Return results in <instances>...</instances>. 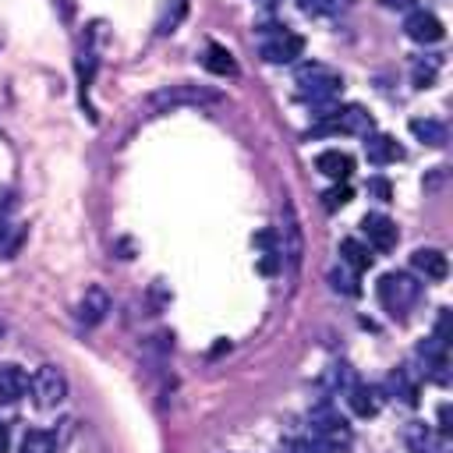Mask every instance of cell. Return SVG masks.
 Listing matches in <instances>:
<instances>
[{
    "instance_id": "4316f807",
    "label": "cell",
    "mask_w": 453,
    "mask_h": 453,
    "mask_svg": "<svg viewBox=\"0 0 453 453\" xmlns=\"http://www.w3.org/2000/svg\"><path fill=\"white\" fill-rule=\"evenodd\" d=\"M11 209H14V198L7 188H0V219H11Z\"/></svg>"
},
{
    "instance_id": "6da1fadb",
    "label": "cell",
    "mask_w": 453,
    "mask_h": 453,
    "mask_svg": "<svg viewBox=\"0 0 453 453\" xmlns=\"http://www.w3.org/2000/svg\"><path fill=\"white\" fill-rule=\"evenodd\" d=\"M294 85H297V96H301L308 106L329 113V110L336 106V96H340V88H343V78H340L329 64L311 60V64H301V67H297Z\"/></svg>"
},
{
    "instance_id": "8fae6325",
    "label": "cell",
    "mask_w": 453,
    "mask_h": 453,
    "mask_svg": "<svg viewBox=\"0 0 453 453\" xmlns=\"http://www.w3.org/2000/svg\"><path fill=\"white\" fill-rule=\"evenodd\" d=\"M403 32L414 39V42H439L442 35H446V28H442V21L432 14V11H411L407 14V21H403Z\"/></svg>"
},
{
    "instance_id": "7a4b0ae2",
    "label": "cell",
    "mask_w": 453,
    "mask_h": 453,
    "mask_svg": "<svg viewBox=\"0 0 453 453\" xmlns=\"http://www.w3.org/2000/svg\"><path fill=\"white\" fill-rule=\"evenodd\" d=\"M308 442L315 446V449H322V453H343V449H350V442H354V432H350V425H347V418H340L333 407H315L311 411V418H308Z\"/></svg>"
},
{
    "instance_id": "277c9868",
    "label": "cell",
    "mask_w": 453,
    "mask_h": 453,
    "mask_svg": "<svg viewBox=\"0 0 453 453\" xmlns=\"http://www.w3.org/2000/svg\"><path fill=\"white\" fill-rule=\"evenodd\" d=\"M276 237H280V244H276V255H280V262H283L290 273H297V265H301V255H304V241H301V223H297L294 202H283V209H280V230H276Z\"/></svg>"
},
{
    "instance_id": "8992f818",
    "label": "cell",
    "mask_w": 453,
    "mask_h": 453,
    "mask_svg": "<svg viewBox=\"0 0 453 453\" xmlns=\"http://www.w3.org/2000/svg\"><path fill=\"white\" fill-rule=\"evenodd\" d=\"M258 50H262V57L269 64H294L304 53V39L297 32H290V28H273V32L262 35Z\"/></svg>"
},
{
    "instance_id": "ac0fdd59",
    "label": "cell",
    "mask_w": 453,
    "mask_h": 453,
    "mask_svg": "<svg viewBox=\"0 0 453 453\" xmlns=\"http://www.w3.org/2000/svg\"><path fill=\"white\" fill-rule=\"evenodd\" d=\"M411 134H414L421 145H432V149L446 145V124H442V120H432V117H414V120H411Z\"/></svg>"
},
{
    "instance_id": "2e32d148",
    "label": "cell",
    "mask_w": 453,
    "mask_h": 453,
    "mask_svg": "<svg viewBox=\"0 0 453 453\" xmlns=\"http://www.w3.org/2000/svg\"><path fill=\"white\" fill-rule=\"evenodd\" d=\"M386 396H393V400H400V403H407V407L418 403V382L411 379L407 368H393V372L386 375Z\"/></svg>"
},
{
    "instance_id": "f546056e",
    "label": "cell",
    "mask_w": 453,
    "mask_h": 453,
    "mask_svg": "<svg viewBox=\"0 0 453 453\" xmlns=\"http://www.w3.org/2000/svg\"><path fill=\"white\" fill-rule=\"evenodd\" d=\"M262 4H276V0H262Z\"/></svg>"
},
{
    "instance_id": "484cf974",
    "label": "cell",
    "mask_w": 453,
    "mask_h": 453,
    "mask_svg": "<svg viewBox=\"0 0 453 453\" xmlns=\"http://www.w3.org/2000/svg\"><path fill=\"white\" fill-rule=\"evenodd\" d=\"M368 191H372L379 202H389V198H393V188H389V180H382V177H372V180H368Z\"/></svg>"
},
{
    "instance_id": "3957f363",
    "label": "cell",
    "mask_w": 453,
    "mask_h": 453,
    "mask_svg": "<svg viewBox=\"0 0 453 453\" xmlns=\"http://www.w3.org/2000/svg\"><path fill=\"white\" fill-rule=\"evenodd\" d=\"M375 294H379V304L386 308L389 319H407L411 308H414L418 297H421V283H418L414 276H407V273H386V276L379 280Z\"/></svg>"
},
{
    "instance_id": "d4e9b609",
    "label": "cell",
    "mask_w": 453,
    "mask_h": 453,
    "mask_svg": "<svg viewBox=\"0 0 453 453\" xmlns=\"http://www.w3.org/2000/svg\"><path fill=\"white\" fill-rule=\"evenodd\" d=\"M322 198H326V209H340V205L350 202V188H347V184H336V188H329Z\"/></svg>"
},
{
    "instance_id": "5b68a950",
    "label": "cell",
    "mask_w": 453,
    "mask_h": 453,
    "mask_svg": "<svg viewBox=\"0 0 453 453\" xmlns=\"http://www.w3.org/2000/svg\"><path fill=\"white\" fill-rule=\"evenodd\" d=\"M202 103H219V92L198 88V85H166L149 96L152 110H173V106H202Z\"/></svg>"
},
{
    "instance_id": "83f0119b",
    "label": "cell",
    "mask_w": 453,
    "mask_h": 453,
    "mask_svg": "<svg viewBox=\"0 0 453 453\" xmlns=\"http://www.w3.org/2000/svg\"><path fill=\"white\" fill-rule=\"evenodd\" d=\"M386 7H393V11H411L414 7V0H382Z\"/></svg>"
},
{
    "instance_id": "d6986e66",
    "label": "cell",
    "mask_w": 453,
    "mask_h": 453,
    "mask_svg": "<svg viewBox=\"0 0 453 453\" xmlns=\"http://www.w3.org/2000/svg\"><path fill=\"white\" fill-rule=\"evenodd\" d=\"M205 67H209L212 74H219V78H234V74H237L234 53H230L226 46H219V42H209V50H205Z\"/></svg>"
},
{
    "instance_id": "9c48e42d",
    "label": "cell",
    "mask_w": 453,
    "mask_h": 453,
    "mask_svg": "<svg viewBox=\"0 0 453 453\" xmlns=\"http://www.w3.org/2000/svg\"><path fill=\"white\" fill-rule=\"evenodd\" d=\"M407 446H411L414 453H453L449 435L439 432V428H428V425H421V421H414V425L407 428Z\"/></svg>"
},
{
    "instance_id": "7c38bea8",
    "label": "cell",
    "mask_w": 453,
    "mask_h": 453,
    "mask_svg": "<svg viewBox=\"0 0 453 453\" xmlns=\"http://www.w3.org/2000/svg\"><path fill=\"white\" fill-rule=\"evenodd\" d=\"M315 170L322 173V177H329V180H347L350 173H354V159L347 156V152H340V149H326V152H319L315 156Z\"/></svg>"
},
{
    "instance_id": "cb8c5ba5",
    "label": "cell",
    "mask_w": 453,
    "mask_h": 453,
    "mask_svg": "<svg viewBox=\"0 0 453 453\" xmlns=\"http://www.w3.org/2000/svg\"><path fill=\"white\" fill-rule=\"evenodd\" d=\"M329 280H333V287H336V290H343V294H350V297L361 290V287H357V273H354V269H347V265H343V273H340V269H333V276H329Z\"/></svg>"
},
{
    "instance_id": "5bb4252c",
    "label": "cell",
    "mask_w": 453,
    "mask_h": 453,
    "mask_svg": "<svg viewBox=\"0 0 453 453\" xmlns=\"http://www.w3.org/2000/svg\"><path fill=\"white\" fill-rule=\"evenodd\" d=\"M343 393H347V403H350V411H354L357 418H372V414L379 411V393H375L372 386L350 379V382L343 386Z\"/></svg>"
},
{
    "instance_id": "ffe728a7",
    "label": "cell",
    "mask_w": 453,
    "mask_h": 453,
    "mask_svg": "<svg viewBox=\"0 0 453 453\" xmlns=\"http://www.w3.org/2000/svg\"><path fill=\"white\" fill-rule=\"evenodd\" d=\"M340 265H347V269H354V273H365V269L372 265V255H368V248H365L361 241L343 237V241H340Z\"/></svg>"
},
{
    "instance_id": "ba28073f",
    "label": "cell",
    "mask_w": 453,
    "mask_h": 453,
    "mask_svg": "<svg viewBox=\"0 0 453 453\" xmlns=\"http://www.w3.org/2000/svg\"><path fill=\"white\" fill-rule=\"evenodd\" d=\"M361 230H365V237H368V244L375 248V251H393L396 248V223L389 219V216H382V212H368L365 219H361Z\"/></svg>"
},
{
    "instance_id": "f1b7e54d",
    "label": "cell",
    "mask_w": 453,
    "mask_h": 453,
    "mask_svg": "<svg viewBox=\"0 0 453 453\" xmlns=\"http://www.w3.org/2000/svg\"><path fill=\"white\" fill-rule=\"evenodd\" d=\"M7 449V428H4V421H0V453Z\"/></svg>"
},
{
    "instance_id": "9a60e30c",
    "label": "cell",
    "mask_w": 453,
    "mask_h": 453,
    "mask_svg": "<svg viewBox=\"0 0 453 453\" xmlns=\"http://www.w3.org/2000/svg\"><path fill=\"white\" fill-rule=\"evenodd\" d=\"M28 393V372L18 365H0V400L14 403Z\"/></svg>"
},
{
    "instance_id": "4fadbf2b",
    "label": "cell",
    "mask_w": 453,
    "mask_h": 453,
    "mask_svg": "<svg viewBox=\"0 0 453 453\" xmlns=\"http://www.w3.org/2000/svg\"><path fill=\"white\" fill-rule=\"evenodd\" d=\"M411 265H414L425 280H446V273H449V262H446V255H442L439 248H418V251L411 255Z\"/></svg>"
},
{
    "instance_id": "603a6c76",
    "label": "cell",
    "mask_w": 453,
    "mask_h": 453,
    "mask_svg": "<svg viewBox=\"0 0 453 453\" xmlns=\"http://www.w3.org/2000/svg\"><path fill=\"white\" fill-rule=\"evenodd\" d=\"M21 244V226H14V219H0V255H14Z\"/></svg>"
},
{
    "instance_id": "7402d4cb",
    "label": "cell",
    "mask_w": 453,
    "mask_h": 453,
    "mask_svg": "<svg viewBox=\"0 0 453 453\" xmlns=\"http://www.w3.org/2000/svg\"><path fill=\"white\" fill-rule=\"evenodd\" d=\"M347 7H350V0H301V11L311 18H333Z\"/></svg>"
},
{
    "instance_id": "52a82bcc",
    "label": "cell",
    "mask_w": 453,
    "mask_h": 453,
    "mask_svg": "<svg viewBox=\"0 0 453 453\" xmlns=\"http://www.w3.org/2000/svg\"><path fill=\"white\" fill-rule=\"evenodd\" d=\"M28 389H32V396H35L39 407H57V403L67 400V379H64V372L57 365H42L28 379Z\"/></svg>"
},
{
    "instance_id": "44dd1931",
    "label": "cell",
    "mask_w": 453,
    "mask_h": 453,
    "mask_svg": "<svg viewBox=\"0 0 453 453\" xmlns=\"http://www.w3.org/2000/svg\"><path fill=\"white\" fill-rule=\"evenodd\" d=\"M18 453H57V442H53V435H50V432L32 428V432H25V435H21Z\"/></svg>"
},
{
    "instance_id": "e0dca14e",
    "label": "cell",
    "mask_w": 453,
    "mask_h": 453,
    "mask_svg": "<svg viewBox=\"0 0 453 453\" xmlns=\"http://www.w3.org/2000/svg\"><path fill=\"white\" fill-rule=\"evenodd\" d=\"M365 156H368V163L386 166V163H396L403 152H400V145L389 134H368L365 138Z\"/></svg>"
},
{
    "instance_id": "30bf717a",
    "label": "cell",
    "mask_w": 453,
    "mask_h": 453,
    "mask_svg": "<svg viewBox=\"0 0 453 453\" xmlns=\"http://www.w3.org/2000/svg\"><path fill=\"white\" fill-rule=\"evenodd\" d=\"M113 308V301H110V294L99 287V283H92L85 294H81V301H78V322L81 326H99L103 319H106V311Z\"/></svg>"
}]
</instances>
